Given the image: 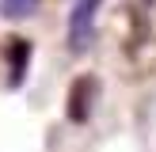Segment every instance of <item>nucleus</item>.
<instances>
[{
    "instance_id": "1",
    "label": "nucleus",
    "mask_w": 156,
    "mask_h": 152,
    "mask_svg": "<svg viewBox=\"0 0 156 152\" xmlns=\"http://www.w3.org/2000/svg\"><path fill=\"white\" fill-rule=\"evenodd\" d=\"M99 4H103V0H73V8H69V50L73 53H84L91 46Z\"/></svg>"
},
{
    "instance_id": "4",
    "label": "nucleus",
    "mask_w": 156,
    "mask_h": 152,
    "mask_svg": "<svg viewBox=\"0 0 156 152\" xmlns=\"http://www.w3.org/2000/svg\"><path fill=\"white\" fill-rule=\"evenodd\" d=\"M42 0H0V15L4 19H27V15L38 12Z\"/></svg>"
},
{
    "instance_id": "2",
    "label": "nucleus",
    "mask_w": 156,
    "mask_h": 152,
    "mask_svg": "<svg viewBox=\"0 0 156 152\" xmlns=\"http://www.w3.org/2000/svg\"><path fill=\"white\" fill-rule=\"evenodd\" d=\"M91 99H95V80H91V76H80V80L73 84V95H69V118L73 122H88Z\"/></svg>"
},
{
    "instance_id": "3",
    "label": "nucleus",
    "mask_w": 156,
    "mask_h": 152,
    "mask_svg": "<svg viewBox=\"0 0 156 152\" xmlns=\"http://www.w3.org/2000/svg\"><path fill=\"white\" fill-rule=\"evenodd\" d=\"M8 53H15V68H12V88H19L23 76H27V57H30V42L27 38H12V46H8Z\"/></svg>"
}]
</instances>
